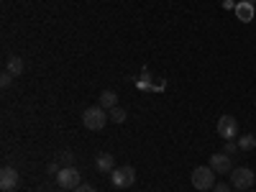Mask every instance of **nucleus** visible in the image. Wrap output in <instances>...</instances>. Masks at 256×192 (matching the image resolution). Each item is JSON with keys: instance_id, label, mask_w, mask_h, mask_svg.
Masks as SVG:
<instances>
[{"instance_id": "obj_3", "label": "nucleus", "mask_w": 256, "mask_h": 192, "mask_svg": "<svg viewBox=\"0 0 256 192\" xmlns=\"http://www.w3.org/2000/svg\"><path fill=\"white\" fill-rule=\"evenodd\" d=\"M254 182H256V177H254V169H248V166H236V169L230 172V187H233V190H241V192H246Z\"/></svg>"}, {"instance_id": "obj_4", "label": "nucleus", "mask_w": 256, "mask_h": 192, "mask_svg": "<svg viewBox=\"0 0 256 192\" xmlns=\"http://www.w3.org/2000/svg\"><path fill=\"white\" fill-rule=\"evenodd\" d=\"M110 182H113V187H118V190L131 187V184L136 182V169H134V166H116L113 172H110Z\"/></svg>"}, {"instance_id": "obj_20", "label": "nucleus", "mask_w": 256, "mask_h": 192, "mask_svg": "<svg viewBox=\"0 0 256 192\" xmlns=\"http://www.w3.org/2000/svg\"><path fill=\"white\" fill-rule=\"evenodd\" d=\"M46 169H49V174H54V172H59V166H56V162H52V164H49Z\"/></svg>"}, {"instance_id": "obj_13", "label": "nucleus", "mask_w": 256, "mask_h": 192, "mask_svg": "<svg viewBox=\"0 0 256 192\" xmlns=\"http://www.w3.org/2000/svg\"><path fill=\"white\" fill-rule=\"evenodd\" d=\"M136 84H138V90H156V84H152V74H148V70L141 72V77L136 80Z\"/></svg>"}, {"instance_id": "obj_2", "label": "nucleus", "mask_w": 256, "mask_h": 192, "mask_svg": "<svg viewBox=\"0 0 256 192\" xmlns=\"http://www.w3.org/2000/svg\"><path fill=\"white\" fill-rule=\"evenodd\" d=\"M190 180H192V187L202 190V192L216 187V172H212V166H198V169H192V177Z\"/></svg>"}, {"instance_id": "obj_7", "label": "nucleus", "mask_w": 256, "mask_h": 192, "mask_svg": "<svg viewBox=\"0 0 256 192\" xmlns=\"http://www.w3.org/2000/svg\"><path fill=\"white\" fill-rule=\"evenodd\" d=\"M210 166H212V172H216V174H230V172H233L230 156L223 154V152H218V154L210 156Z\"/></svg>"}, {"instance_id": "obj_18", "label": "nucleus", "mask_w": 256, "mask_h": 192, "mask_svg": "<svg viewBox=\"0 0 256 192\" xmlns=\"http://www.w3.org/2000/svg\"><path fill=\"white\" fill-rule=\"evenodd\" d=\"M212 190H216V192H230L233 187H230V184H226V182H216V187H212Z\"/></svg>"}, {"instance_id": "obj_6", "label": "nucleus", "mask_w": 256, "mask_h": 192, "mask_svg": "<svg viewBox=\"0 0 256 192\" xmlns=\"http://www.w3.org/2000/svg\"><path fill=\"white\" fill-rule=\"evenodd\" d=\"M56 184L62 190H77L80 187V172L74 166H64L56 172Z\"/></svg>"}, {"instance_id": "obj_21", "label": "nucleus", "mask_w": 256, "mask_h": 192, "mask_svg": "<svg viewBox=\"0 0 256 192\" xmlns=\"http://www.w3.org/2000/svg\"><path fill=\"white\" fill-rule=\"evenodd\" d=\"M59 192H64V190H59Z\"/></svg>"}, {"instance_id": "obj_11", "label": "nucleus", "mask_w": 256, "mask_h": 192, "mask_svg": "<svg viewBox=\"0 0 256 192\" xmlns=\"http://www.w3.org/2000/svg\"><path fill=\"white\" fill-rule=\"evenodd\" d=\"M98 105H100V108H105V110H110V108H116V105H118V95L113 90H102L100 98H98Z\"/></svg>"}, {"instance_id": "obj_19", "label": "nucleus", "mask_w": 256, "mask_h": 192, "mask_svg": "<svg viewBox=\"0 0 256 192\" xmlns=\"http://www.w3.org/2000/svg\"><path fill=\"white\" fill-rule=\"evenodd\" d=\"M74 192H95V187H92V184H80Z\"/></svg>"}, {"instance_id": "obj_17", "label": "nucleus", "mask_w": 256, "mask_h": 192, "mask_svg": "<svg viewBox=\"0 0 256 192\" xmlns=\"http://www.w3.org/2000/svg\"><path fill=\"white\" fill-rule=\"evenodd\" d=\"M10 82H13V74L6 70L3 74H0V84H3V88H10Z\"/></svg>"}, {"instance_id": "obj_15", "label": "nucleus", "mask_w": 256, "mask_h": 192, "mask_svg": "<svg viewBox=\"0 0 256 192\" xmlns=\"http://www.w3.org/2000/svg\"><path fill=\"white\" fill-rule=\"evenodd\" d=\"M238 148H241V152H251V148H256V136H251V134L241 136L238 138Z\"/></svg>"}, {"instance_id": "obj_8", "label": "nucleus", "mask_w": 256, "mask_h": 192, "mask_svg": "<svg viewBox=\"0 0 256 192\" xmlns=\"http://www.w3.org/2000/svg\"><path fill=\"white\" fill-rule=\"evenodd\" d=\"M20 184V177L13 166H3L0 169V187H3V192H10Z\"/></svg>"}, {"instance_id": "obj_16", "label": "nucleus", "mask_w": 256, "mask_h": 192, "mask_svg": "<svg viewBox=\"0 0 256 192\" xmlns=\"http://www.w3.org/2000/svg\"><path fill=\"white\" fill-rule=\"evenodd\" d=\"M238 152V141H226V152L223 154H228V156H233Z\"/></svg>"}, {"instance_id": "obj_10", "label": "nucleus", "mask_w": 256, "mask_h": 192, "mask_svg": "<svg viewBox=\"0 0 256 192\" xmlns=\"http://www.w3.org/2000/svg\"><path fill=\"white\" fill-rule=\"evenodd\" d=\"M236 16H238V20L248 24V20L254 18V0H241V3L236 6Z\"/></svg>"}, {"instance_id": "obj_1", "label": "nucleus", "mask_w": 256, "mask_h": 192, "mask_svg": "<svg viewBox=\"0 0 256 192\" xmlns=\"http://www.w3.org/2000/svg\"><path fill=\"white\" fill-rule=\"evenodd\" d=\"M108 120H110L108 110L100 108V105H92V108H88V110L82 113V123H84L88 131H100V128H105V123H108Z\"/></svg>"}, {"instance_id": "obj_12", "label": "nucleus", "mask_w": 256, "mask_h": 192, "mask_svg": "<svg viewBox=\"0 0 256 192\" xmlns=\"http://www.w3.org/2000/svg\"><path fill=\"white\" fill-rule=\"evenodd\" d=\"M6 70H8L13 77H20V74H24V70H26V64H24V59H20V56H8Z\"/></svg>"}, {"instance_id": "obj_22", "label": "nucleus", "mask_w": 256, "mask_h": 192, "mask_svg": "<svg viewBox=\"0 0 256 192\" xmlns=\"http://www.w3.org/2000/svg\"><path fill=\"white\" fill-rule=\"evenodd\" d=\"M246 192H248V190H246Z\"/></svg>"}, {"instance_id": "obj_5", "label": "nucleus", "mask_w": 256, "mask_h": 192, "mask_svg": "<svg viewBox=\"0 0 256 192\" xmlns=\"http://www.w3.org/2000/svg\"><path fill=\"white\" fill-rule=\"evenodd\" d=\"M218 134L226 141H236L238 138V120L233 116H220L218 118Z\"/></svg>"}, {"instance_id": "obj_9", "label": "nucleus", "mask_w": 256, "mask_h": 192, "mask_svg": "<svg viewBox=\"0 0 256 192\" xmlns=\"http://www.w3.org/2000/svg\"><path fill=\"white\" fill-rule=\"evenodd\" d=\"M95 166H98V172L110 174L113 169H116V159H113L108 152H102V154H98V159H95Z\"/></svg>"}, {"instance_id": "obj_14", "label": "nucleus", "mask_w": 256, "mask_h": 192, "mask_svg": "<svg viewBox=\"0 0 256 192\" xmlns=\"http://www.w3.org/2000/svg\"><path fill=\"white\" fill-rule=\"evenodd\" d=\"M108 116H110V123H118V126H120V123H126V118H128V113L120 108V105L110 108V110H108Z\"/></svg>"}]
</instances>
